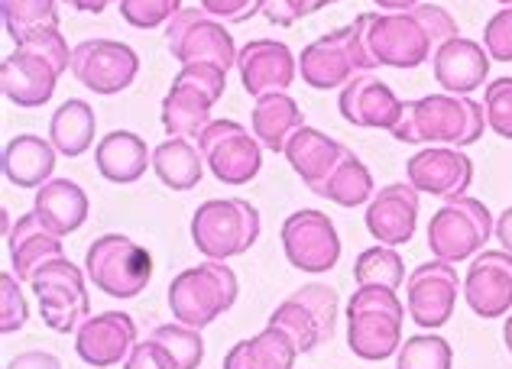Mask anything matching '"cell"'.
Returning <instances> with one entry per match:
<instances>
[{
  "label": "cell",
  "mask_w": 512,
  "mask_h": 369,
  "mask_svg": "<svg viewBox=\"0 0 512 369\" xmlns=\"http://www.w3.org/2000/svg\"><path fill=\"white\" fill-rule=\"evenodd\" d=\"M344 149H347V146L334 140V136H328L325 130L308 127V123H302V127L289 136L286 153H282V156L289 159L292 172L299 175V179H302L308 188H315V185L325 182L328 175H331V169L341 162Z\"/></svg>",
  "instance_id": "obj_24"
},
{
  "label": "cell",
  "mask_w": 512,
  "mask_h": 369,
  "mask_svg": "<svg viewBox=\"0 0 512 369\" xmlns=\"http://www.w3.org/2000/svg\"><path fill=\"white\" fill-rule=\"evenodd\" d=\"M354 282L357 285H376V289H402V282H406V263H402L396 246L376 243L357 256Z\"/></svg>",
  "instance_id": "obj_33"
},
{
  "label": "cell",
  "mask_w": 512,
  "mask_h": 369,
  "mask_svg": "<svg viewBox=\"0 0 512 369\" xmlns=\"http://www.w3.org/2000/svg\"><path fill=\"white\" fill-rule=\"evenodd\" d=\"M198 149L224 185H250L263 169V143L237 120H211L198 136Z\"/></svg>",
  "instance_id": "obj_6"
},
{
  "label": "cell",
  "mask_w": 512,
  "mask_h": 369,
  "mask_svg": "<svg viewBox=\"0 0 512 369\" xmlns=\"http://www.w3.org/2000/svg\"><path fill=\"white\" fill-rule=\"evenodd\" d=\"M72 75L88 91L111 98L137 81L140 56L137 49L120 43V39H85L72 52Z\"/></svg>",
  "instance_id": "obj_10"
},
{
  "label": "cell",
  "mask_w": 512,
  "mask_h": 369,
  "mask_svg": "<svg viewBox=\"0 0 512 369\" xmlns=\"http://www.w3.org/2000/svg\"><path fill=\"white\" fill-rule=\"evenodd\" d=\"M166 46L169 56L179 65L218 62L227 72L237 65V52H240L231 30H224V23L214 20L201 7H182L166 23Z\"/></svg>",
  "instance_id": "obj_8"
},
{
  "label": "cell",
  "mask_w": 512,
  "mask_h": 369,
  "mask_svg": "<svg viewBox=\"0 0 512 369\" xmlns=\"http://www.w3.org/2000/svg\"><path fill=\"white\" fill-rule=\"evenodd\" d=\"M94 133H98V114H94V107L82 98L62 101L49 120V140L65 159L85 156L94 146Z\"/></svg>",
  "instance_id": "obj_30"
},
{
  "label": "cell",
  "mask_w": 512,
  "mask_h": 369,
  "mask_svg": "<svg viewBox=\"0 0 512 369\" xmlns=\"http://www.w3.org/2000/svg\"><path fill=\"white\" fill-rule=\"evenodd\" d=\"M347 347L367 363L396 357L402 347V318L383 311H347Z\"/></svg>",
  "instance_id": "obj_26"
},
{
  "label": "cell",
  "mask_w": 512,
  "mask_h": 369,
  "mask_svg": "<svg viewBox=\"0 0 512 369\" xmlns=\"http://www.w3.org/2000/svg\"><path fill=\"white\" fill-rule=\"evenodd\" d=\"M318 198H325L338 208H363L376 195V182L370 166L363 162L354 149H344V156L338 166L331 169V175L321 185L312 188Z\"/></svg>",
  "instance_id": "obj_31"
},
{
  "label": "cell",
  "mask_w": 512,
  "mask_h": 369,
  "mask_svg": "<svg viewBox=\"0 0 512 369\" xmlns=\"http://www.w3.org/2000/svg\"><path fill=\"white\" fill-rule=\"evenodd\" d=\"M376 7H380V13H406L412 7H419L422 0H373Z\"/></svg>",
  "instance_id": "obj_55"
},
{
  "label": "cell",
  "mask_w": 512,
  "mask_h": 369,
  "mask_svg": "<svg viewBox=\"0 0 512 369\" xmlns=\"http://www.w3.org/2000/svg\"><path fill=\"white\" fill-rule=\"evenodd\" d=\"M240 282L237 272L221 263V259H205L192 269H182L179 276L169 282V311L175 321L205 331L237 305Z\"/></svg>",
  "instance_id": "obj_2"
},
{
  "label": "cell",
  "mask_w": 512,
  "mask_h": 369,
  "mask_svg": "<svg viewBox=\"0 0 512 369\" xmlns=\"http://www.w3.org/2000/svg\"><path fill=\"white\" fill-rule=\"evenodd\" d=\"M483 111H487L490 130L503 136V140H512V78L487 81V88H483Z\"/></svg>",
  "instance_id": "obj_42"
},
{
  "label": "cell",
  "mask_w": 512,
  "mask_h": 369,
  "mask_svg": "<svg viewBox=\"0 0 512 369\" xmlns=\"http://www.w3.org/2000/svg\"><path fill=\"white\" fill-rule=\"evenodd\" d=\"M7 246H10L13 276H17L23 285H30V279L49 263V259L65 256L62 237L52 234V230L43 224V217H39L36 211L17 217V224H13L10 237H7Z\"/></svg>",
  "instance_id": "obj_23"
},
{
  "label": "cell",
  "mask_w": 512,
  "mask_h": 369,
  "mask_svg": "<svg viewBox=\"0 0 512 369\" xmlns=\"http://www.w3.org/2000/svg\"><path fill=\"white\" fill-rule=\"evenodd\" d=\"M56 162H59V149L52 146L49 136L17 133L4 146L0 169H4V179L10 185L36 191V188H43L49 179H56Z\"/></svg>",
  "instance_id": "obj_22"
},
{
  "label": "cell",
  "mask_w": 512,
  "mask_h": 369,
  "mask_svg": "<svg viewBox=\"0 0 512 369\" xmlns=\"http://www.w3.org/2000/svg\"><path fill=\"white\" fill-rule=\"evenodd\" d=\"M292 298L315 314V321L321 327V337H325V344H328V340L334 337V331H338V308H341L338 289H334V285H325V282H308V285H302V289H295Z\"/></svg>",
  "instance_id": "obj_39"
},
{
  "label": "cell",
  "mask_w": 512,
  "mask_h": 369,
  "mask_svg": "<svg viewBox=\"0 0 512 369\" xmlns=\"http://www.w3.org/2000/svg\"><path fill=\"white\" fill-rule=\"evenodd\" d=\"M496 234V221L480 198H448L428 221V250L444 263L474 259Z\"/></svg>",
  "instance_id": "obj_5"
},
{
  "label": "cell",
  "mask_w": 512,
  "mask_h": 369,
  "mask_svg": "<svg viewBox=\"0 0 512 369\" xmlns=\"http://www.w3.org/2000/svg\"><path fill=\"white\" fill-rule=\"evenodd\" d=\"M175 78L192 81V85H198L201 91H208L214 101H221L224 91H227V68L218 65V62H192V65H182Z\"/></svg>",
  "instance_id": "obj_46"
},
{
  "label": "cell",
  "mask_w": 512,
  "mask_h": 369,
  "mask_svg": "<svg viewBox=\"0 0 512 369\" xmlns=\"http://www.w3.org/2000/svg\"><path fill=\"white\" fill-rule=\"evenodd\" d=\"M7 369H62V360L49 350H26V353H17V357L7 363Z\"/></svg>",
  "instance_id": "obj_51"
},
{
  "label": "cell",
  "mask_w": 512,
  "mask_h": 369,
  "mask_svg": "<svg viewBox=\"0 0 512 369\" xmlns=\"http://www.w3.org/2000/svg\"><path fill=\"white\" fill-rule=\"evenodd\" d=\"M451 366H454V350L435 331L406 337L396 353V369H451Z\"/></svg>",
  "instance_id": "obj_37"
},
{
  "label": "cell",
  "mask_w": 512,
  "mask_h": 369,
  "mask_svg": "<svg viewBox=\"0 0 512 369\" xmlns=\"http://www.w3.org/2000/svg\"><path fill=\"white\" fill-rule=\"evenodd\" d=\"M373 68L380 65H376L370 52L367 13H360L350 26H338V30L318 36L299 56V78L315 91L344 88L354 75L373 72Z\"/></svg>",
  "instance_id": "obj_1"
},
{
  "label": "cell",
  "mask_w": 512,
  "mask_h": 369,
  "mask_svg": "<svg viewBox=\"0 0 512 369\" xmlns=\"http://www.w3.org/2000/svg\"><path fill=\"white\" fill-rule=\"evenodd\" d=\"M412 13L419 17V23L428 30V36H431V43H435V49L448 43V39L461 36V33H457L461 26H457V20H454L451 13L444 10L441 4H419V7H412Z\"/></svg>",
  "instance_id": "obj_47"
},
{
  "label": "cell",
  "mask_w": 512,
  "mask_h": 369,
  "mask_svg": "<svg viewBox=\"0 0 512 369\" xmlns=\"http://www.w3.org/2000/svg\"><path fill=\"white\" fill-rule=\"evenodd\" d=\"M457 295H464V279L457 276L454 263H444V259L415 266L406 279L409 318L425 331H438V327L451 321Z\"/></svg>",
  "instance_id": "obj_12"
},
{
  "label": "cell",
  "mask_w": 512,
  "mask_h": 369,
  "mask_svg": "<svg viewBox=\"0 0 512 369\" xmlns=\"http://www.w3.org/2000/svg\"><path fill=\"white\" fill-rule=\"evenodd\" d=\"M17 49L33 52V56H43L46 62L56 65L59 75L72 72V52L75 49H69V39L62 36L59 26H39V30L26 33L23 39H17Z\"/></svg>",
  "instance_id": "obj_40"
},
{
  "label": "cell",
  "mask_w": 512,
  "mask_h": 369,
  "mask_svg": "<svg viewBox=\"0 0 512 369\" xmlns=\"http://www.w3.org/2000/svg\"><path fill=\"white\" fill-rule=\"evenodd\" d=\"M419 198L422 191L409 182H389L376 188L367 211H363L370 237L383 246H396V250L406 246L415 237V227H419Z\"/></svg>",
  "instance_id": "obj_14"
},
{
  "label": "cell",
  "mask_w": 512,
  "mask_h": 369,
  "mask_svg": "<svg viewBox=\"0 0 512 369\" xmlns=\"http://www.w3.org/2000/svg\"><path fill=\"white\" fill-rule=\"evenodd\" d=\"M153 340H159L172 357L179 363V369H198L205 360V337H201L198 327H188L182 321L175 324H159L153 327Z\"/></svg>",
  "instance_id": "obj_38"
},
{
  "label": "cell",
  "mask_w": 512,
  "mask_h": 369,
  "mask_svg": "<svg viewBox=\"0 0 512 369\" xmlns=\"http://www.w3.org/2000/svg\"><path fill=\"white\" fill-rule=\"evenodd\" d=\"M467 133V98L457 94H425L406 101L402 120L393 127V140L412 146H457Z\"/></svg>",
  "instance_id": "obj_7"
},
{
  "label": "cell",
  "mask_w": 512,
  "mask_h": 369,
  "mask_svg": "<svg viewBox=\"0 0 512 369\" xmlns=\"http://www.w3.org/2000/svg\"><path fill=\"white\" fill-rule=\"evenodd\" d=\"M483 49L496 62H512V7L493 13L487 30H483Z\"/></svg>",
  "instance_id": "obj_45"
},
{
  "label": "cell",
  "mask_w": 512,
  "mask_h": 369,
  "mask_svg": "<svg viewBox=\"0 0 512 369\" xmlns=\"http://www.w3.org/2000/svg\"><path fill=\"white\" fill-rule=\"evenodd\" d=\"M347 311H383V314H393V318L406 321V305L402 298L396 295V289H376V285H360V289L350 295Z\"/></svg>",
  "instance_id": "obj_44"
},
{
  "label": "cell",
  "mask_w": 512,
  "mask_h": 369,
  "mask_svg": "<svg viewBox=\"0 0 512 369\" xmlns=\"http://www.w3.org/2000/svg\"><path fill=\"white\" fill-rule=\"evenodd\" d=\"M198 7L221 23H247L263 13V0H198Z\"/></svg>",
  "instance_id": "obj_49"
},
{
  "label": "cell",
  "mask_w": 512,
  "mask_h": 369,
  "mask_svg": "<svg viewBox=\"0 0 512 369\" xmlns=\"http://www.w3.org/2000/svg\"><path fill=\"white\" fill-rule=\"evenodd\" d=\"M124 369H179V363H175V357L159 340L146 337V340H137V347L130 350Z\"/></svg>",
  "instance_id": "obj_50"
},
{
  "label": "cell",
  "mask_w": 512,
  "mask_h": 369,
  "mask_svg": "<svg viewBox=\"0 0 512 369\" xmlns=\"http://www.w3.org/2000/svg\"><path fill=\"white\" fill-rule=\"evenodd\" d=\"M137 347V321L127 311H101L75 331V353L94 369L127 363Z\"/></svg>",
  "instance_id": "obj_18"
},
{
  "label": "cell",
  "mask_w": 512,
  "mask_h": 369,
  "mask_svg": "<svg viewBox=\"0 0 512 369\" xmlns=\"http://www.w3.org/2000/svg\"><path fill=\"white\" fill-rule=\"evenodd\" d=\"M153 172L169 191H192L205 175V156L188 136H169L153 149Z\"/></svg>",
  "instance_id": "obj_29"
},
{
  "label": "cell",
  "mask_w": 512,
  "mask_h": 369,
  "mask_svg": "<svg viewBox=\"0 0 512 369\" xmlns=\"http://www.w3.org/2000/svg\"><path fill=\"white\" fill-rule=\"evenodd\" d=\"M214 101L208 91H201L192 81L172 78V85L166 91L163 104H159V120H163V130L169 136H188V140H198L201 130L214 120Z\"/></svg>",
  "instance_id": "obj_27"
},
{
  "label": "cell",
  "mask_w": 512,
  "mask_h": 369,
  "mask_svg": "<svg viewBox=\"0 0 512 369\" xmlns=\"http://www.w3.org/2000/svg\"><path fill=\"white\" fill-rule=\"evenodd\" d=\"M192 243L205 259L244 256L263 234V217L247 198H208L192 214Z\"/></svg>",
  "instance_id": "obj_3"
},
{
  "label": "cell",
  "mask_w": 512,
  "mask_h": 369,
  "mask_svg": "<svg viewBox=\"0 0 512 369\" xmlns=\"http://www.w3.org/2000/svg\"><path fill=\"white\" fill-rule=\"evenodd\" d=\"M503 340H506V350H509V357H512V311L506 314V324H503Z\"/></svg>",
  "instance_id": "obj_56"
},
{
  "label": "cell",
  "mask_w": 512,
  "mask_h": 369,
  "mask_svg": "<svg viewBox=\"0 0 512 369\" xmlns=\"http://www.w3.org/2000/svg\"><path fill=\"white\" fill-rule=\"evenodd\" d=\"M266 324L282 327V331H286L295 340L299 353H312V350H318L321 344H325V337H321V327L315 321V314L308 311L302 302H295L292 295L286 298V302H279L273 308V314H269Z\"/></svg>",
  "instance_id": "obj_36"
},
{
  "label": "cell",
  "mask_w": 512,
  "mask_h": 369,
  "mask_svg": "<svg viewBox=\"0 0 512 369\" xmlns=\"http://www.w3.org/2000/svg\"><path fill=\"white\" fill-rule=\"evenodd\" d=\"M59 72L56 65L46 62L43 56H33L26 49H13L10 56L0 62V88H4V98L17 107H43L52 101L59 85Z\"/></svg>",
  "instance_id": "obj_20"
},
{
  "label": "cell",
  "mask_w": 512,
  "mask_h": 369,
  "mask_svg": "<svg viewBox=\"0 0 512 369\" xmlns=\"http://www.w3.org/2000/svg\"><path fill=\"white\" fill-rule=\"evenodd\" d=\"M20 279L13 276V269L0 276V331L4 334H17L30 321V305H26V295L20 289Z\"/></svg>",
  "instance_id": "obj_43"
},
{
  "label": "cell",
  "mask_w": 512,
  "mask_h": 369,
  "mask_svg": "<svg viewBox=\"0 0 512 369\" xmlns=\"http://www.w3.org/2000/svg\"><path fill=\"white\" fill-rule=\"evenodd\" d=\"M33 295L39 302V318L56 334H75L91 318V298L62 289H36Z\"/></svg>",
  "instance_id": "obj_32"
},
{
  "label": "cell",
  "mask_w": 512,
  "mask_h": 369,
  "mask_svg": "<svg viewBox=\"0 0 512 369\" xmlns=\"http://www.w3.org/2000/svg\"><path fill=\"white\" fill-rule=\"evenodd\" d=\"M117 7L133 30H159L182 10V0H117Z\"/></svg>",
  "instance_id": "obj_41"
},
{
  "label": "cell",
  "mask_w": 512,
  "mask_h": 369,
  "mask_svg": "<svg viewBox=\"0 0 512 369\" xmlns=\"http://www.w3.org/2000/svg\"><path fill=\"white\" fill-rule=\"evenodd\" d=\"M464 302L477 318H503L512 311V253L480 250L464 276Z\"/></svg>",
  "instance_id": "obj_15"
},
{
  "label": "cell",
  "mask_w": 512,
  "mask_h": 369,
  "mask_svg": "<svg viewBox=\"0 0 512 369\" xmlns=\"http://www.w3.org/2000/svg\"><path fill=\"white\" fill-rule=\"evenodd\" d=\"M221 369H250V360H247V340H237V344L227 350V357L221 363Z\"/></svg>",
  "instance_id": "obj_52"
},
{
  "label": "cell",
  "mask_w": 512,
  "mask_h": 369,
  "mask_svg": "<svg viewBox=\"0 0 512 369\" xmlns=\"http://www.w3.org/2000/svg\"><path fill=\"white\" fill-rule=\"evenodd\" d=\"M299 357H302L299 347H295V340L282 327L266 324L260 334L247 337L250 369H295Z\"/></svg>",
  "instance_id": "obj_34"
},
{
  "label": "cell",
  "mask_w": 512,
  "mask_h": 369,
  "mask_svg": "<svg viewBox=\"0 0 512 369\" xmlns=\"http://www.w3.org/2000/svg\"><path fill=\"white\" fill-rule=\"evenodd\" d=\"M367 39L376 65L386 68H419L435 56V43L412 10L367 13Z\"/></svg>",
  "instance_id": "obj_11"
},
{
  "label": "cell",
  "mask_w": 512,
  "mask_h": 369,
  "mask_svg": "<svg viewBox=\"0 0 512 369\" xmlns=\"http://www.w3.org/2000/svg\"><path fill=\"white\" fill-rule=\"evenodd\" d=\"M279 240H282V253H286L289 266L312 272V276L331 272L341 263L338 227H334V221L325 211H315V208L292 211L286 221H282Z\"/></svg>",
  "instance_id": "obj_9"
},
{
  "label": "cell",
  "mask_w": 512,
  "mask_h": 369,
  "mask_svg": "<svg viewBox=\"0 0 512 369\" xmlns=\"http://www.w3.org/2000/svg\"><path fill=\"white\" fill-rule=\"evenodd\" d=\"M302 123H305V114L289 91L263 94V98H256L250 111V130L269 153H286L289 136L299 130Z\"/></svg>",
  "instance_id": "obj_28"
},
{
  "label": "cell",
  "mask_w": 512,
  "mask_h": 369,
  "mask_svg": "<svg viewBox=\"0 0 512 369\" xmlns=\"http://www.w3.org/2000/svg\"><path fill=\"white\" fill-rule=\"evenodd\" d=\"M406 182L431 198L467 195L474 182V162L457 146H425L406 162Z\"/></svg>",
  "instance_id": "obj_13"
},
{
  "label": "cell",
  "mask_w": 512,
  "mask_h": 369,
  "mask_svg": "<svg viewBox=\"0 0 512 369\" xmlns=\"http://www.w3.org/2000/svg\"><path fill=\"white\" fill-rule=\"evenodd\" d=\"M338 107L341 117L354 127L393 133V127L402 120V111H406V101L383 78H376L373 72H360L341 88Z\"/></svg>",
  "instance_id": "obj_16"
},
{
  "label": "cell",
  "mask_w": 512,
  "mask_h": 369,
  "mask_svg": "<svg viewBox=\"0 0 512 369\" xmlns=\"http://www.w3.org/2000/svg\"><path fill=\"white\" fill-rule=\"evenodd\" d=\"M318 4H321V10H325V7H331V4H338V0H318Z\"/></svg>",
  "instance_id": "obj_57"
},
{
  "label": "cell",
  "mask_w": 512,
  "mask_h": 369,
  "mask_svg": "<svg viewBox=\"0 0 512 369\" xmlns=\"http://www.w3.org/2000/svg\"><path fill=\"white\" fill-rule=\"evenodd\" d=\"M62 4H69L78 13H104L114 0H62Z\"/></svg>",
  "instance_id": "obj_54"
},
{
  "label": "cell",
  "mask_w": 512,
  "mask_h": 369,
  "mask_svg": "<svg viewBox=\"0 0 512 369\" xmlns=\"http://www.w3.org/2000/svg\"><path fill=\"white\" fill-rule=\"evenodd\" d=\"M33 211L43 217V224L59 237H69L82 230L88 221L91 201L88 191L75 179H49L43 188H36Z\"/></svg>",
  "instance_id": "obj_25"
},
{
  "label": "cell",
  "mask_w": 512,
  "mask_h": 369,
  "mask_svg": "<svg viewBox=\"0 0 512 369\" xmlns=\"http://www.w3.org/2000/svg\"><path fill=\"white\" fill-rule=\"evenodd\" d=\"M237 72L250 98L269 91H289L299 78V56L279 39H250L237 52Z\"/></svg>",
  "instance_id": "obj_17"
},
{
  "label": "cell",
  "mask_w": 512,
  "mask_h": 369,
  "mask_svg": "<svg viewBox=\"0 0 512 369\" xmlns=\"http://www.w3.org/2000/svg\"><path fill=\"white\" fill-rule=\"evenodd\" d=\"M318 10V0H263V17L273 26H292Z\"/></svg>",
  "instance_id": "obj_48"
},
{
  "label": "cell",
  "mask_w": 512,
  "mask_h": 369,
  "mask_svg": "<svg viewBox=\"0 0 512 369\" xmlns=\"http://www.w3.org/2000/svg\"><path fill=\"white\" fill-rule=\"evenodd\" d=\"M88 282L107 298H137L153 279V256L127 234H101L85 250Z\"/></svg>",
  "instance_id": "obj_4"
},
{
  "label": "cell",
  "mask_w": 512,
  "mask_h": 369,
  "mask_svg": "<svg viewBox=\"0 0 512 369\" xmlns=\"http://www.w3.org/2000/svg\"><path fill=\"white\" fill-rule=\"evenodd\" d=\"M496 4H503V7H512V0H496Z\"/></svg>",
  "instance_id": "obj_58"
},
{
  "label": "cell",
  "mask_w": 512,
  "mask_h": 369,
  "mask_svg": "<svg viewBox=\"0 0 512 369\" xmlns=\"http://www.w3.org/2000/svg\"><path fill=\"white\" fill-rule=\"evenodd\" d=\"M4 30L17 43L39 26H59V0H0Z\"/></svg>",
  "instance_id": "obj_35"
},
{
  "label": "cell",
  "mask_w": 512,
  "mask_h": 369,
  "mask_svg": "<svg viewBox=\"0 0 512 369\" xmlns=\"http://www.w3.org/2000/svg\"><path fill=\"white\" fill-rule=\"evenodd\" d=\"M490 62L493 59H490V52L483 49V43L467 39V36H454L435 49V56H431V72H435V81L448 94L470 98L477 88L487 85Z\"/></svg>",
  "instance_id": "obj_19"
},
{
  "label": "cell",
  "mask_w": 512,
  "mask_h": 369,
  "mask_svg": "<svg viewBox=\"0 0 512 369\" xmlns=\"http://www.w3.org/2000/svg\"><path fill=\"white\" fill-rule=\"evenodd\" d=\"M94 166L101 179L111 185H133L140 182L146 169H153V149L133 130H111L94 146Z\"/></svg>",
  "instance_id": "obj_21"
},
{
  "label": "cell",
  "mask_w": 512,
  "mask_h": 369,
  "mask_svg": "<svg viewBox=\"0 0 512 369\" xmlns=\"http://www.w3.org/2000/svg\"><path fill=\"white\" fill-rule=\"evenodd\" d=\"M493 237L500 240L503 250L512 253V208H506L500 217H496V234H493Z\"/></svg>",
  "instance_id": "obj_53"
}]
</instances>
